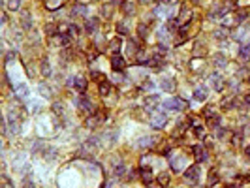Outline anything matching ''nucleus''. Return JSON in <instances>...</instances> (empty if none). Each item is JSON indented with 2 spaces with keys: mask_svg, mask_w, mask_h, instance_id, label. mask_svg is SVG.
Segmentation results:
<instances>
[{
  "mask_svg": "<svg viewBox=\"0 0 250 188\" xmlns=\"http://www.w3.org/2000/svg\"><path fill=\"white\" fill-rule=\"evenodd\" d=\"M143 88H154V83L147 79V81H145V87H143Z\"/></svg>",
  "mask_w": 250,
  "mask_h": 188,
  "instance_id": "nucleus-36",
  "label": "nucleus"
},
{
  "mask_svg": "<svg viewBox=\"0 0 250 188\" xmlns=\"http://www.w3.org/2000/svg\"><path fill=\"white\" fill-rule=\"evenodd\" d=\"M239 59L250 60V43H245V45H241V49H239Z\"/></svg>",
  "mask_w": 250,
  "mask_h": 188,
  "instance_id": "nucleus-8",
  "label": "nucleus"
},
{
  "mask_svg": "<svg viewBox=\"0 0 250 188\" xmlns=\"http://www.w3.org/2000/svg\"><path fill=\"white\" fill-rule=\"evenodd\" d=\"M186 104H184L182 98H173V100H166L162 102V109H169V111H179V109H184Z\"/></svg>",
  "mask_w": 250,
  "mask_h": 188,
  "instance_id": "nucleus-1",
  "label": "nucleus"
},
{
  "mask_svg": "<svg viewBox=\"0 0 250 188\" xmlns=\"http://www.w3.org/2000/svg\"><path fill=\"white\" fill-rule=\"evenodd\" d=\"M139 34H141V36H147V28H145V25H139Z\"/></svg>",
  "mask_w": 250,
  "mask_h": 188,
  "instance_id": "nucleus-35",
  "label": "nucleus"
},
{
  "mask_svg": "<svg viewBox=\"0 0 250 188\" xmlns=\"http://www.w3.org/2000/svg\"><path fill=\"white\" fill-rule=\"evenodd\" d=\"M160 183H162V184H167V183H169V177H167L166 173H162V175H160Z\"/></svg>",
  "mask_w": 250,
  "mask_h": 188,
  "instance_id": "nucleus-30",
  "label": "nucleus"
},
{
  "mask_svg": "<svg viewBox=\"0 0 250 188\" xmlns=\"http://www.w3.org/2000/svg\"><path fill=\"white\" fill-rule=\"evenodd\" d=\"M194 98H195L198 102H205V98H207V88H205V87H195Z\"/></svg>",
  "mask_w": 250,
  "mask_h": 188,
  "instance_id": "nucleus-6",
  "label": "nucleus"
},
{
  "mask_svg": "<svg viewBox=\"0 0 250 188\" xmlns=\"http://www.w3.org/2000/svg\"><path fill=\"white\" fill-rule=\"evenodd\" d=\"M6 4H8V8H9V9H17V8L21 6V4L17 2V0H15V2H6Z\"/></svg>",
  "mask_w": 250,
  "mask_h": 188,
  "instance_id": "nucleus-31",
  "label": "nucleus"
},
{
  "mask_svg": "<svg viewBox=\"0 0 250 188\" xmlns=\"http://www.w3.org/2000/svg\"><path fill=\"white\" fill-rule=\"evenodd\" d=\"M73 85H75V88H77L79 92H85V88H86V81L83 79V77H75V79H73Z\"/></svg>",
  "mask_w": 250,
  "mask_h": 188,
  "instance_id": "nucleus-13",
  "label": "nucleus"
},
{
  "mask_svg": "<svg viewBox=\"0 0 250 188\" xmlns=\"http://www.w3.org/2000/svg\"><path fill=\"white\" fill-rule=\"evenodd\" d=\"M117 30L121 32V34H126V27H124V25H121V23L117 25Z\"/></svg>",
  "mask_w": 250,
  "mask_h": 188,
  "instance_id": "nucleus-34",
  "label": "nucleus"
},
{
  "mask_svg": "<svg viewBox=\"0 0 250 188\" xmlns=\"http://www.w3.org/2000/svg\"><path fill=\"white\" fill-rule=\"evenodd\" d=\"M213 62H214L216 66H226V64H227V59L224 57L222 53H216L214 57H213Z\"/></svg>",
  "mask_w": 250,
  "mask_h": 188,
  "instance_id": "nucleus-14",
  "label": "nucleus"
},
{
  "mask_svg": "<svg viewBox=\"0 0 250 188\" xmlns=\"http://www.w3.org/2000/svg\"><path fill=\"white\" fill-rule=\"evenodd\" d=\"M25 188H34V184L28 183V181H25Z\"/></svg>",
  "mask_w": 250,
  "mask_h": 188,
  "instance_id": "nucleus-39",
  "label": "nucleus"
},
{
  "mask_svg": "<svg viewBox=\"0 0 250 188\" xmlns=\"http://www.w3.org/2000/svg\"><path fill=\"white\" fill-rule=\"evenodd\" d=\"M53 109H55L57 113H62V105H58V104H55V105H53Z\"/></svg>",
  "mask_w": 250,
  "mask_h": 188,
  "instance_id": "nucleus-38",
  "label": "nucleus"
},
{
  "mask_svg": "<svg viewBox=\"0 0 250 188\" xmlns=\"http://www.w3.org/2000/svg\"><path fill=\"white\" fill-rule=\"evenodd\" d=\"M111 66H113V70L115 72H121V70H124V59L121 57V55H113V59H111Z\"/></svg>",
  "mask_w": 250,
  "mask_h": 188,
  "instance_id": "nucleus-5",
  "label": "nucleus"
},
{
  "mask_svg": "<svg viewBox=\"0 0 250 188\" xmlns=\"http://www.w3.org/2000/svg\"><path fill=\"white\" fill-rule=\"evenodd\" d=\"M162 88L167 90V92H173L175 90V81L173 79H162Z\"/></svg>",
  "mask_w": 250,
  "mask_h": 188,
  "instance_id": "nucleus-12",
  "label": "nucleus"
},
{
  "mask_svg": "<svg viewBox=\"0 0 250 188\" xmlns=\"http://www.w3.org/2000/svg\"><path fill=\"white\" fill-rule=\"evenodd\" d=\"M96 27H98V19H86L85 30L89 32V34H94V32H96Z\"/></svg>",
  "mask_w": 250,
  "mask_h": 188,
  "instance_id": "nucleus-9",
  "label": "nucleus"
},
{
  "mask_svg": "<svg viewBox=\"0 0 250 188\" xmlns=\"http://www.w3.org/2000/svg\"><path fill=\"white\" fill-rule=\"evenodd\" d=\"M13 57H17V53H13V51H12V53H8V57H6V62H9V60H12Z\"/></svg>",
  "mask_w": 250,
  "mask_h": 188,
  "instance_id": "nucleus-37",
  "label": "nucleus"
},
{
  "mask_svg": "<svg viewBox=\"0 0 250 188\" xmlns=\"http://www.w3.org/2000/svg\"><path fill=\"white\" fill-rule=\"evenodd\" d=\"M158 100H160V98L154 94V96H149L147 98V109H154L156 107V104H158Z\"/></svg>",
  "mask_w": 250,
  "mask_h": 188,
  "instance_id": "nucleus-17",
  "label": "nucleus"
},
{
  "mask_svg": "<svg viewBox=\"0 0 250 188\" xmlns=\"http://www.w3.org/2000/svg\"><path fill=\"white\" fill-rule=\"evenodd\" d=\"M104 188H111V184H109V183H107V184H105V186H104Z\"/></svg>",
  "mask_w": 250,
  "mask_h": 188,
  "instance_id": "nucleus-41",
  "label": "nucleus"
},
{
  "mask_svg": "<svg viewBox=\"0 0 250 188\" xmlns=\"http://www.w3.org/2000/svg\"><path fill=\"white\" fill-rule=\"evenodd\" d=\"M211 83H213V87H214V90H222V77L218 75V73H213L211 75Z\"/></svg>",
  "mask_w": 250,
  "mask_h": 188,
  "instance_id": "nucleus-10",
  "label": "nucleus"
},
{
  "mask_svg": "<svg viewBox=\"0 0 250 188\" xmlns=\"http://www.w3.org/2000/svg\"><path fill=\"white\" fill-rule=\"evenodd\" d=\"M124 173V165L121 164V165H117V168H115V177H118V175H122Z\"/></svg>",
  "mask_w": 250,
  "mask_h": 188,
  "instance_id": "nucleus-29",
  "label": "nucleus"
},
{
  "mask_svg": "<svg viewBox=\"0 0 250 188\" xmlns=\"http://www.w3.org/2000/svg\"><path fill=\"white\" fill-rule=\"evenodd\" d=\"M111 49H113L115 55H117V51L121 49V40H113V41H111Z\"/></svg>",
  "mask_w": 250,
  "mask_h": 188,
  "instance_id": "nucleus-26",
  "label": "nucleus"
},
{
  "mask_svg": "<svg viewBox=\"0 0 250 188\" xmlns=\"http://www.w3.org/2000/svg\"><path fill=\"white\" fill-rule=\"evenodd\" d=\"M248 154H250V149H248Z\"/></svg>",
  "mask_w": 250,
  "mask_h": 188,
  "instance_id": "nucleus-42",
  "label": "nucleus"
},
{
  "mask_svg": "<svg viewBox=\"0 0 250 188\" xmlns=\"http://www.w3.org/2000/svg\"><path fill=\"white\" fill-rule=\"evenodd\" d=\"M40 94H41V96H51V92H49L47 85H40Z\"/></svg>",
  "mask_w": 250,
  "mask_h": 188,
  "instance_id": "nucleus-25",
  "label": "nucleus"
},
{
  "mask_svg": "<svg viewBox=\"0 0 250 188\" xmlns=\"http://www.w3.org/2000/svg\"><path fill=\"white\" fill-rule=\"evenodd\" d=\"M30 27H32V19L28 17V13H23V28H26V30H28Z\"/></svg>",
  "mask_w": 250,
  "mask_h": 188,
  "instance_id": "nucleus-19",
  "label": "nucleus"
},
{
  "mask_svg": "<svg viewBox=\"0 0 250 188\" xmlns=\"http://www.w3.org/2000/svg\"><path fill=\"white\" fill-rule=\"evenodd\" d=\"M60 6H62V2H45V8H49V9H57Z\"/></svg>",
  "mask_w": 250,
  "mask_h": 188,
  "instance_id": "nucleus-27",
  "label": "nucleus"
},
{
  "mask_svg": "<svg viewBox=\"0 0 250 188\" xmlns=\"http://www.w3.org/2000/svg\"><path fill=\"white\" fill-rule=\"evenodd\" d=\"M100 92H102V94H107V92H109V83H107V81H102V85H100Z\"/></svg>",
  "mask_w": 250,
  "mask_h": 188,
  "instance_id": "nucleus-24",
  "label": "nucleus"
},
{
  "mask_svg": "<svg viewBox=\"0 0 250 188\" xmlns=\"http://www.w3.org/2000/svg\"><path fill=\"white\" fill-rule=\"evenodd\" d=\"M41 73L45 75V77L51 75V68H49V64H47V62H43V64H41Z\"/></svg>",
  "mask_w": 250,
  "mask_h": 188,
  "instance_id": "nucleus-23",
  "label": "nucleus"
},
{
  "mask_svg": "<svg viewBox=\"0 0 250 188\" xmlns=\"http://www.w3.org/2000/svg\"><path fill=\"white\" fill-rule=\"evenodd\" d=\"M79 107L86 109V111H92V109H94V105L90 104V100H89V98H81V100H79Z\"/></svg>",
  "mask_w": 250,
  "mask_h": 188,
  "instance_id": "nucleus-15",
  "label": "nucleus"
},
{
  "mask_svg": "<svg viewBox=\"0 0 250 188\" xmlns=\"http://www.w3.org/2000/svg\"><path fill=\"white\" fill-rule=\"evenodd\" d=\"M194 156H195V162H207L209 160V154L201 145H195L194 147Z\"/></svg>",
  "mask_w": 250,
  "mask_h": 188,
  "instance_id": "nucleus-4",
  "label": "nucleus"
},
{
  "mask_svg": "<svg viewBox=\"0 0 250 188\" xmlns=\"http://www.w3.org/2000/svg\"><path fill=\"white\" fill-rule=\"evenodd\" d=\"M216 183H218V177H216V173H214V171L209 173V184L213 186V184H216Z\"/></svg>",
  "mask_w": 250,
  "mask_h": 188,
  "instance_id": "nucleus-28",
  "label": "nucleus"
},
{
  "mask_svg": "<svg viewBox=\"0 0 250 188\" xmlns=\"http://www.w3.org/2000/svg\"><path fill=\"white\" fill-rule=\"evenodd\" d=\"M141 173H143V183H145V184H150V183H153V173H150L149 169H143Z\"/></svg>",
  "mask_w": 250,
  "mask_h": 188,
  "instance_id": "nucleus-18",
  "label": "nucleus"
},
{
  "mask_svg": "<svg viewBox=\"0 0 250 188\" xmlns=\"http://www.w3.org/2000/svg\"><path fill=\"white\" fill-rule=\"evenodd\" d=\"M122 8H124V13H126V15L134 13V4H132V2H124V4H122Z\"/></svg>",
  "mask_w": 250,
  "mask_h": 188,
  "instance_id": "nucleus-21",
  "label": "nucleus"
},
{
  "mask_svg": "<svg viewBox=\"0 0 250 188\" xmlns=\"http://www.w3.org/2000/svg\"><path fill=\"white\" fill-rule=\"evenodd\" d=\"M184 181L186 183H198L199 181V168H195V165H192V168L186 169V173H184Z\"/></svg>",
  "mask_w": 250,
  "mask_h": 188,
  "instance_id": "nucleus-2",
  "label": "nucleus"
},
{
  "mask_svg": "<svg viewBox=\"0 0 250 188\" xmlns=\"http://www.w3.org/2000/svg\"><path fill=\"white\" fill-rule=\"evenodd\" d=\"M45 32H47V34H55V25H47Z\"/></svg>",
  "mask_w": 250,
  "mask_h": 188,
  "instance_id": "nucleus-33",
  "label": "nucleus"
},
{
  "mask_svg": "<svg viewBox=\"0 0 250 188\" xmlns=\"http://www.w3.org/2000/svg\"><path fill=\"white\" fill-rule=\"evenodd\" d=\"M245 102H246V105H250V94H248V96L245 98Z\"/></svg>",
  "mask_w": 250,
  "mask_h": 188,
  "instance_id": "nucleus-40",
  "label": "nucleus"
},
{
  "mask_svg": "<svg viewBox=\"0 0 250 188\" xmlns=\"http://www.w3.org/2000/svg\"><path fill=\"white\" fill-rule=\"evenodd\" d=\"M166 122H167L166 113H156L153 119H150V124H153V128H162V126H166Z\"/></svg>",
  "mask_w": 250,
  "mask_h": 188,
  "instance_id": "nucleus-3",
  "label": "nucleus"
},
{
  "mask_svg": "<svg viewBox=\"0 0 250 188\" xmlns=\"http://www.w3.org/2000/svg\"><path fill=\"white\" fill-rule=\"evenodd\" d=\"M70 40H72L70 34H62V36H60V45H64V47L70 45Z\"/></svg>",
  "mask_w": 250,
  "mask_h": 188,
  "instance_id": "nucleus-22",
  "label": "nucleus"
},
{
  "mask_svg": "<svg viewBox=\"0 0 250 188\" xmlns=\"http://www.w3.org/2000/svg\"><path fill=\"white\" fill-rule=\"evenodd\" d=\"M13 88H15V94H17V96H21V98H28V94H30L28 87H26V85H23V83H21V85H17V87H13Z\"/></svg>",
  "mask_w": 250,
  "mask_h": 188,
  "instance_id": "nucleus-7",
  "label": "nucleus"
},
{
  "mask_svg": "<svg viewBox=\"0 0 250 188\" xmlns=\"http://www.w3.org/2000/svg\"><path fill=\"white\" fill-rule=\"evenodd\" d=\"M194 134L198 136V137H205V132H203V128H199V126L195 128V132H194Z\"/></svg>",
  "mask_w": 250,
  "mask_h": 188,
  "instance_id": "nucleus-32",
  "label": "nucleus"
},
{
  "mask_svg": "<svg viewBox=\"0 0 250 188\" xmlns=\"http://www.w3.org/2000/svg\"><path fill=\"white\" fill-rule=\"evenodd\" d=\"M136 60H137L139 64H147V62H149V60H147V55H145L143 51H139V53H137V57H136Z\"/></svg>",
  "mask_w": 250,
  "mask_h": 188,
  "instance_id": "nucleus-20",
  "label": "nucleus"
},
{
  "mask_svg": "<svg viewBox=\"0 0 250 188\" xmlns=\"http://www.w3.org/2000/svg\"><path fill=\"white\" fill-rule=\"evenodd\" d=\"M153 141H154V139H150V137H141V139L136 141V147H139V149H147V147L153 145Z\"/></svg>",
  "mask_w": 250,
  "mask_h": 188,
  "instance_id": "nucleus-11",
  "label": "nucleus"
},
{
  "mask_svg": "<svg viewBox=\"0 0 250 188\" xmlns=\"http://www.w3.org/2000/svg\"><path fill=\"white\" fill-rule=\"evenodd\" d=\"M85 12H86V4H75L73 9H72V13H73V15H83Z\"/></svg>",
  "mask_w": 250,
  "mask_h": 188,
  "instance_id": "nucleus-16",
  "label": "nucleus"
}]
</instances>
